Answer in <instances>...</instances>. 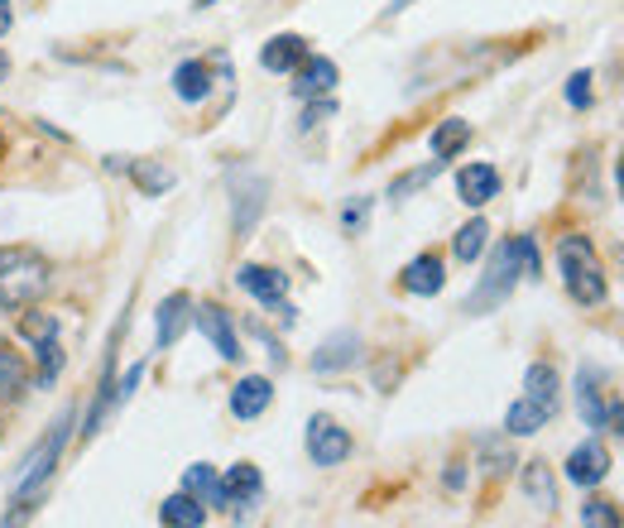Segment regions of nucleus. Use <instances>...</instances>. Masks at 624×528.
I'll return each mask as SVG.
<instances>
[{
	"label": "nucleus",
	"instance_id": "obj_8",
	"mask_svg": "<svg viewBox=\"0 0 624 528\" xmlns=\"http://www.w3.org/2000/svg\"><path fill=\"white\" fill-rule=\"evenodd\" d=\"M308 457H313V466H341V461L351 457V432L341 428L337 418L313 414L308 418Z\"/></svg>",
	"mask_w": 624,
	"mask_h": 528
},
{
	"label": "nucleus",
	"instance_id": "obj_34",
	"mask_svg": "<svg viewBox=\"0 0 624 528\" xmlns=\"http://www.w3.org/2000/svg\"><path fill=\"white\" fill-rule=\"evenodd\" d=\"M365 221H370V197H351L347 211H341V231H347V235H361Z\"/></svg>",
	"mask_w": 624,
	"mask_h": 528
},
{
	"label": "nucleus",
	"instance_id": "obj_22",
	"mask_svg": "<svg viewBox=\"0 0 624 528\" xmlns=\"http://www.w3.org/2000/svg\"><path fill=\"white\" fill-rule=\"evenodd\" d=\"M174 91H178V101H188V106L207 101L211 97V63H202V58L178 63L174 68Z\"/></svg>",
	"mask_w": 624,
	"mask_h": 528
},
{
	"label": "nucleus",
	"instance_id": "obj_19",
	"mask_svg": "<svg viewBox=\"0 0 624 528\" xmlns=\"http://www.w3.org/2000/svg\"><path fill=\"white\" fill-rule=\"evenodd\" d=\"M457 197L467 207H485V202H495L500 197V174H495V164H467L457 174Z\"/></svg>",
	"mask_w": 624,
	"mask_h": 528
},
{
	"label": "nucleus",
	"instance_id": "obj_44",
	"mask_svg": "<svg viewBox=\"0 0 624 528\" xmlns=\"http://www.w3.org/2000/svg\"><path fill=\"white\" fill-rule=\"evenodd\" d=\"M408 6H414V0H394V6H390V15H399V10H408Z\"/></svg>",
	"mask_w": 624,
	"mask_h": 528
},
{
	"label": "nucleus",
	"instance_id": "obj_2",
	"mask_svg": "<svg viewBox=\"0 0 624 528\" xmlns=\"http://www.w3.org/2000/svg\"><path fill=\"white\" fill-rule=\"evenodd\" d=\"M53 284V270L44 255L34 250H20V245H6L0 250V312H20L30 308L34 298H44Z\"/></svg>",
	"mask_w": 624,
	"mask_h": 528
},
{
	"label": "nucleus",
	"instance_id": "obj_32",
	"mask_svg": "<svg viewBox=\"0 0 624 528\" xmlns=\"http://www.w3.org/2000/svg\"><path fill=\"white\" fill-rule=\"evenodd\" d=\"M481 466L490 471V475H504L510 466H519V461H514V452L504 442H495V438H481Z\"/></svg>",
	"mask_w": 624,
	"mask_h": 528
},
{
	"label": "nucleus",
	"instance_id": "obj_14",
	"mask_svg": "<svg viewBox=\"0 0 624 528\" xmlns=\"http://www.w3.org/2000/svg\"><path fill=\"white\" fill-rule=\"evenodd\" d=\"M264 193H270V183L260 174H236L231 178V202H236V235H250L264 211Z\"/></svg>",
	"mask_w": 624,
	"mask_h": 528
},
{
	"label": "nucleus",
	"instance_id": "obj_1",
	"mask_svg": "<svg viewBox=\"0 0 624 528\" xmlns=\"http://www.w3.org/2000/svg\"><path fill=\"white\" fill-rule=\"evenodd\" d=\"M73 438V408H63L58 422H48V432L34 442V452L24 457L20 466V481H15V499L20 505H39L48 495L53 475H58V461H63V447Z\"/></svg>",
	"mask_w": 624,
	"mask_h": 528
},
{
	"label": "nucleus",
	"instance_id": "obj_24",
	"mask_svg": "<svg viewBox=\"0 0 624 528\" xmlns=\"http://www.w3.org/2000/svg\"><path fill=\"white\" fill-rule=\"evenodd\" d=\"M158 519H164V528H202L207 505L202 499H193L188 491H178V495H168L164 505H158Z\"/></svg>",
	"mask_w": 624,
	"mask_h": 528
},
{
	"label": "nucleus",
	"instance_id": "obj_20",
	"mask_svg": "<svg viewBox=\"0 0 624 528\" xmlns=\"http://www.w3.org/2000/svg\"><path fill=\"white\" fill-rule=\"evenodd\" d=\"M270 404H274V385H270V375H245V380H236V389H231V414L241 418V422L260 418Z\"/></svg>",
	"mask_w": 624,
	"mask_h": 528
},
{
	"label": "nucleus",
	"instance_id": "obj_42",
	"mask_svg": "<svg viewBox=\"0 0 624 528\" xmlns=\"http://www.w3.org/2000/svg\"><path fill=\"white\" fill-rule=\"evenodd\" d=\"M615 188H620V197H624V150H620V164H615Z\"/></svg>",
	"mask_w": 624,
	"mask_h": 528
},
{
	"label": "nucleus",
	"instance_id": "obj_4",
	"mask_svg": "<svg viewBox=\"0 0 624 528\" xmlns=\"http://www.w3.org/2000/svg\"><path fill=\"white\" fill-rule=\"evenodd\" d=\"M577 414L587 428H595V432L615 428L624 438V404H620V394L605 389V370H595V365L577 370Z\"/></svg>",
	"mask_w": 624,
	"mask_h": 528
},
{
	"label": "nucleus",
	"instance_id": "obj_36",
	"mask_svg": "<svg viewBox=\"0 0 624 528\" xmlns=\"http://www.w3.org/2000/svg\"><path fill=\"white\" fill-rule=\"evenodd\" d=\"M331 111H337V101H331V97H317L313 106H308V111H303V121H298V130H317V125H322L327 121V116Z\"/></svg>",
	"mask_w": 624,
	"mask_h": 528
},
{
	"label": "nucleus",
	"instance_id": "obj_26",
	"mask_svg": "<svg viewBox=\"0 0 624 528\" xmlns=\"http://www.w3.org/2000/svg\"><path fill=\"white\" fill-rule=\"evenodd\" d=\"M467 140H471V121H461V116H451V121H442L433 130V154L437 158H457L461 150H467Z\"/></svg>",
	"mask_w": 624,
	"mask_h": 528
},
{
	"label": "nucleus",
	"instance_id": "obj_45",
	"mask_svg": "<svg viewBox=\"0 0 624 528\" xmlns=\"http://www.w3.org/2000/svg\"><path fill=\"white\" fill-rule=\"evenodd\" d=\"M211 6H217V0H193V10H211Z\"/></svg>",
	"mask_w": 624,
	"mask_h": 528
},
{
	"label": "nucleus",
	"instance_id": "obj_28",
	"mask_svg": "<svg viewBox=\"0 0 624 528\" xmlns=\"http://www.w3.org/2000/svg\"><path fill=\"white\" fill-rule=\"evenodd\" d=\"M217 485H221V475L211 471L207 461H193V466L183 471V491L193 499H202V505H217Z\"/></svg>",
	"mask_w": 624,
	"mask_h": 528
},
{
	"label": "nucleus",
	"instance_id": "obj_13",
	"mask_svg": "<svg viewBox=\"0 0 624 528\" xmlns=\"http://www.w3.org/2000/svg\"><path fill=\"white\" fill-rule=\"evenodd\" d=\"M106 168H116V174H130L144 197H164L168 188H174V168H164L158 158H125V154H111V158H106Z\"/></svg>",
	"mask_w": 624,
	"mask_h": 528
},
{
	"label": "nucleus",
	"instance_id": "obj_41",
	"mask_svg": "<svg viewBox=\"0 0 624 528\" xmlns=\"http://www.w3.org/2000/svg\"><path fill=\"white\" fill-rule=\"evenodd\" d=\"M10 24H15V6H10V0H0V38L10 34Z\"/></svg>",
	"mask_w": 624,
	"mask_h": 528
},
{
	"label": "nucleus",
	"instance_id": "obj_29",
	"mask_svg": "<svg viewBox=\"0 0 624 528\" xmlns=\"http://www.w3.org/2000/svg\"><path fill=\"white\" fill-rule=\"evenodd\" d=\"M447 168V158H433V164H423V168H414V174H404V178H394L390 183V202H404L408 193H418V188H428V183L437 178Z\"/></svg>",
	"mask_w": 624,
	"mask_h": 528
},
{
	"label": "nucleus",
	"instance_id": "obj_39",
	"mask_svg": "<svg viewBox=\"0 0 624 528\" xmlns=\"http://www.w3.org/2000/svg\"><path fill=\"white\" fill-rule=\"evenodd\" d=\"M442 485H447V491H461V485H467V466H461V461H451L447 475H442Z\"/></svg>",
	"mask_w": 624,
	"mask_h": 528
},
{
	"label": "nucleus",
	"instance_id": "obj_37",
	"mask_svg": "<svg viewBox=\"0 0 624 528\" xmlns=\"http://www.w3.org/2000/svg\"><path fill=\"white\" fill-rule=\"evenodd\" d=\"M140 380H144V361H135V365H130V370H125L121 380H116V404H125L130 394L140 389Z\"/></svg>",
	"mask_w": 624,
	"mask_h": 528
},
{
	"label": "nucleus",
	"instance_id": "obj_11",
	"mask_svg": "<svg viewBox=\"0 0 624 528\" xmlns=\"http://www.w3.org/2000/svg\"><path fill=\"white\" fill-rule=\"evenodd\" d=\"M236 284H241L255 302H264V308L288 302V274L274 270V264H241V270H236Z\"/></svg>",
	"mask_w": 624,
	"mask_h": 528
},
{
	"label": "nucleus",
	"instance_id": "obj_10",
	"mask_svg": "<svg viewBox=\"0 0 624 528\" xmlns=\"http://www.w3.org/2000/svg\"><path fill=\"white\" fill-rule=\"evenodd\" d=\"M361 355H365V341L361 332H331L322 346L313 351V370L317 375H341V370H351V365H361Z\"/></svg>",
	"mask_w": 624,
	"mask_h": 528
},
{
	"label": "nucleus",
	"instance_id": "obj_9",
	"mask_svg": "<svg viewBox=\"0 0 624 528\" xmlns=\"http://www.w3.org/2000/svg\"><path fill=\"white\" fill-rule=\"evenodd\" d=\"M193 322L197 332H202L211 341V351L221 355V361H241V337H236V322L226 317V308H217V302H202V308H193Z\"/></svg>",
	"mask_w": 624,
	"mask_h": 528
},
{
	"label": "nucleus",
	"instance_id": "obj_30",
	"mask_svg": "<svg viewBox=\"0 0 624 528\" xmlns=\"http://www.w3.org/2000/svg\"><path fill=\"white\" fill-rule=\"evenodd\" d=\"M581 524H587V528H624V514H620L615 499L591 495L587 505H581Z\"/></svg>",
	"mask_w": 624,
	"mask_h": 528
},
{
	"label": "nucleus",
	"instance_id": "obj_15",
	"mask_svg": "<svg viewBox=\"0 0 624 528\" xmlns=\"http://www.w3.org/2000/svg\"><path fill=\"white\" fill-rule=\"evenodd\" d=\"M331 87H337V63L322 58V53H308V58L294 68V97L298 101L331 97Z\"/></svg>",
	"mask_w": 624,
	"mask_h": 528
},
{
	"label": "nucleus",
	"instance_id": "obj_5",
	"mask_svg": "<svg viewBox=\"0 0 624 528\" xmlns=\"http://www.w3.org/2000/svg\"><path fill=\"white\" fill-rule=\"evenodd\" d=\"M519 279H524V274H519V255H514V241L495 245V255H490L485 274H481V284H475V288H471V298H467V312H471V317L495 312L500 302L514 294V284H519Z\"/></svg>",
	"mask_w": 624,
	"mask_h": 528
},
{
	"label": "nucleus",
	"instance_id": "obj_27",
	"mask_svg": "<svg viewBox=\"0 0 624 528\" xmlns=\"http://www.w3.org/2000/svg\"><path fill=\"white\" fill-rule=\"evenodd\" d=\"M524 394H534V399H552L562 404V375L548 365V361H534L524 370Z\"/></svg>",
	"mask_w": 624,
	"mask_h": 528
},
{
	"label": "nucleus",
	"instance_id": "obj_7",
	"mask_svg": "<svg viewBox=\"0 0 624 528\" xmlns=\"http://www.w3.org/2000/svg\"><path fill=\"white\" fill-rule=\"evenodd\" d=\"M260 495H264L260 466H250V461H236V466L221 475V485H217V509H236V519H245V509L255 505Z\"/></svg>",
	"mask_w": 624,
	"mask_h": 528
},
{
	"label": "nucleus",
	"instance_id": "obj_40",
	"mask_svg": "<svg viewBox=\"0 0 624 528\" xmlns=\"http://www.w3.org/2000/svg\"><path fill=\"white\" fill-rule=\"evenodd\" d=\"M30 514H34V505H20V499H15V509L6 514V524H0V528H24V519H30Z\"/></svg>",
	"mask_w": 624,
	"mask_h": 528
},
{
	"label": "nucleus",
	"instance_id": "obj_31",
	"mask_svg": "<svg viewBox=\"0 0 624 528\" xmlns=\"http://www.w3.org/2000/svg\"><path fill=\"white\" fill-rule=\"evenodd\" d=\"M20 389H24V361L10 351V341L0 337V394H6V399H15Z\"/></svg>",
	"mask_w": 624,
	"mask_h": 528
},
{
	"label": "nucleus",
	"instance_id": "obj_3",
	"mask_svg": "<svg viewBox=\"0 0 624 528\" xmlns=\"http://www.w3.org/2000/svg\"><path fill=\"white\" fill-rule=\"evenodd\" d=\"M557 270H562V284L567 294H572L581 308H595V302H605V264L595 255V245L587 235H562L557 241Z\"/></svg>",
	"mask_w": 624,
	"mask_h": 528
},
{
	"label": "nucleus",
	"instance_id": "obj_12",
	"mask_svg": "<svg viewBox=\"0 0 624 528\" xmlns=\"http://www.w3.org/2000/svg\"><path fill=\"white\" fill-rule=\"evenodd\" d=\"M605 475H610V452L595 438L567 452V481H572L577 491H595Z\"/></svg>",
	"mask_w": 624,
	"mask_h": 528
},
{
	"label": "nucleus",
	"instance_id": "obj_16",
	"mask_svg": "<svg viewBox=\"0 0 624 528\" xmlns=\"http://www.w3.org/2000/svg\"><path fill=\"white\" fill-rule=\"evenodd\" d=\"M414 298H437L442 294V284H447V264L442 255H433V250H423V255H414L404 264V279H399Z\"/></svg>",
	"mask_w": 624,
	"mask_h": 528
},
{
	"label": "nucleus",
	"instance_id": "obj_18",
	"mask_svg": "<svg viewBox=\"0 0 624 528\" xmlns=\"http://www.w3.org/2000/svg\"><path fill=\"white\" fill-rule=\"evenodd\" d=\"M193 308H197V302H193L188 294H168L164 302H158V312H154V327H158L154 346H158V351H168V346H174V341L193 327Z\"/></svg>",
	"mask_w": 624,
	"mask_h": 528
},
{
	"label": "nucleus",
	"instance_id": "obj_43",
	"mask_svg": "<svg viewBox=\"0 0 624 528\" xmlns=\"http://www.w3.org/2000/svg\"><path fill=\"white\" fill-rule=\"evenodd\" d=\"M10 77V53H0V82Z\"/></svg>",
	"mask_w": 624,
	"mask_h": 528
},
{
	"label": "nucleus",
	"instance_id": "obj_35",
	"mask_svg": "<svg viewBox=\"0 0 624 528\" xmlns=\"http://www.w3.org/2000/svg\"><path fill=\"white\" fill-rule=\"evenodd\" d=\"M567 106H577V111H587L591 106V73L587 68L567 77Z\"/></svg>",
	"mask_w": 624,
	"mask_h": 528
},
{
	"label": "nucleus",
	"instance_id": "obj_21",
	"mask_svg": "<svg viewBox=\"0 0 624 528\" xmlns=\"http://www.w3.org/2000/svg\"><path fill=\"white\" fill-rule=\"evenodd\" d=\"M303 58H308V38L303 34H274L270 44L260 48V68L264 73H294Z\"/></svg>",
	"mask_w": 624,
	"mask_h": 528
},
{
	"label": "nucleus",
	"instance_id": "obj_33",
	"mask_svg": "<svg viewBox=\"0 0 624 528\" xmlns=\"http://www.w3.org/2000/svg\"><path fill=\"white\" fill-rule=\"evenodd\" d=\"M514 255H519V274H524V279H538L543 260H538V241H534V235H514Z\"/></svg>",
	"mask_w": 624,
	"mask_h": 528
},
{
	"label": "nucleus",
	"instance_id": "obj_6",
	"mask_svg": "<svg viewBox=\"0 0 624 528\" xmlns=\"http://www.w3.org/2000/svg\"><path fill=\"white\" fill-rule=\"evenodd\" d=\"M20 341H30L39 355V389L58 385L63 370V337H58V312H24L20 317Z\"/></svg>",
	"mask_w": 624,
	"mask_h": 528
},
{
	"label": "nucleus",
	"instance_id": "obj_25",
	"mask_svg": "<svg viewBox=\"0 0 624 528\" xmlns=\"http://www.w3.org/2000/svg\"><path fill=\"white\" fill-rule=\"evenodd\" d=\"M485 241H490V227H485V217H471L467 227H461L457 235H451V255H457L461 264H475L485 255Z\"/></svg>",
	"mask_w": 624,
	"mask_h": 528
},
{
	"label": "nucleus",
	"instance_id": "obj_38",
	"mask_svg": "<svg viewBox=\"0 0 624 528\" xmlns=\"http://www.w3.org/2000/svg\"><path fill=\"white\" fill-rule=\"evenodd\" d=\"M245 332L255 337V341H264V351H270V361H274V365H284V361H288L284 346H278V341H274V332H264V322H245Z\"/></svg>",
	"mask_w": 624,
	"mask_h": 528
},
{
	"label": "nucleus",
	"instance_id": "obj_17",
	"mask_svg": "<svg viewBox=\"0 0 624 528\" xmlns=\"http://www.w3.org/2000/svg\"><path fill=\"white\" fill-rule=\"evenodd\" d=\"M552 418H557L552 399H534V394H524V399L510 404V414H504V432H510V438H534V432H543Z\"/></svg>",
	"mask_w": 624,
	"mask_h": 528
},
{
	"label": "nucleus",
	"instance_id": "obj_23",
	"mask_svg": "<svg viewBox=\"0 0 624 528\" xmlns=\"http://www.w3.org/2000/svg\"><path fill=\"white\" fill-rule=\"evenodd\" d=\"M519 485H524V495L534 499V505H538L543 514H552V509H557V481H552L548 461H524Z\"/></svg>",
	"mask_w": 624,
	"mask_h": 528
}]
</instances>
